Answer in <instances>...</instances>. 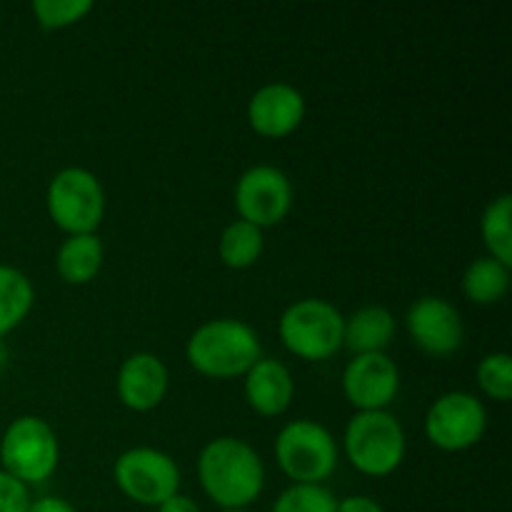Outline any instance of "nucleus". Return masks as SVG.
I'll use <instances>...</instances> for the list:
<instances>
[{"mask_svg":"<svg viewBox=\"0 0 512 512\" xmlns=\"http://www.w3.org/2000/svg\"><path fill=\"white\" fill-rule=\"evenodd\" d=\"M198 478L208 498L223 510H245L260 498L265 468L253 445L240 438H215L200 450Z\"/></svg>","mask_w":512,"mask_h":512,"instance_id":"1","label":"nucleus"},{"mask_svg":"<svg viewBox=\"0 0 512 512\" xmlns=\"http://www.w3.org/2000/svg\"><path fill=\"white\" fill-rule=\"evenodd\" d=\"M188 363L208 378L225 380L245 375L260 358L258 333L243 320L218 318L203 323L188 340Z\"/></svg>","mask_w":512,"mask_h":512,"instance_id":"2","label":"nucleus"},{"mask_svg":"<svg viewBox=\"0 0 512 512\" xmlns=\"http://www.w3.org/2000/svg\"><path fill=\"white\" fill-rule=\"evenodd\" d=\"M343 445L350 463L373 478L390 475L405 458L403 425L385 410H368L350 418Z\"/></svg>","mask_w":512,"mask_h":512,"instance_id":"3","label":"nucleus"},{"mask_svg":"<svg viewBox=\"0 0 512 512\" xmlns=\"http://www.w3.org/2000/svg\"><path fill=\"white\" fill-rule=\"evenodd\" d=\"M275 458L295 485H320L338 465V445L325 425L315 420H293L278 433Z\"/></svg>","mask_w":512,"mask_h":512,"instance_id":"4","label":"nucleus"},{"mask_svg":"<svg viewBox=\"0 0 512 512\" xmlns=\"http://www.w3.org/2000/svg\"><path fill=\"white\" fill-rule=\"evenodd\" d=\"M345 318L338 308L320 298H305L285 308L280 318V340L303 360H325L343 348Z\"/></svg>","mask_w":512,"mask_h":512,"instance_id":"5","label":"nucleus"},{"mask_svg":"<svg viewBox=\"0 0 512 512\" xmlns=\"http://www.w3.org/2000/svg\"><path fill=\"white\" fill-rule=\"evenodd\" d=\"M58 438L43 418L23 415L13 420L0 440V463L23 485L45 483L58 468Z\"/></svg>","mask_w":512,"mask_h":512,"instance_id":"6","label":"nucleus"},{"mask_svg":"<svg viewBox=\"0 0 512 512\" xmlns=\"http://www.w3.org/2000/svg\"><path fill=\"white\" fill-rule=\"evenodd\" d=\"M48 213L68 235L95 233L105 213L100 180L85 168H65L48 185Z\"/></svg>","mask_w":512,"mask_h":512,"instance_id":"7","label":"nucleus"},{"mask_svg":"<svg viewBox=\"0 0 512 512\" xmlns=\"http://www.w3.org/2000/svg\"><path fill=\"white\" fill-rule=\"evenodd\" d=\"M113 478L133 503L158 508L178 495L180 470L168 453L155 448H130L115 460Z\"/></svg>","mask_w":512,"mask_h":512,"instance_id":"8","label":"nucleus"},{"mask_svg":"<svg viewBox=\"0 0 512 512\" xmlns=\"http://www.w3.org/2000/svg\"><path fill=\"white\" fill-rule=\"evenodd\" d=\"M485 428H488L485 405L463 390L440 395L425 415L428 440L435 448L450 450V453L473 448L475 443H480Z\"/></svg>","mask_w":512,"mask_h":512,"instance_id":"9","label":"nucleus"},{"mask_svg":"<svg viewBox=\"0 0 512 512\" xmlns=\"http://www.w3.org/2000/svg\"><path fill=\"white\" fill-rule=\"evenodd\" d=\"M290 205H293V185L280 168L253 165L238 178L235 208L245 223L260 230L278 225L288 215Z\"/></svg>","mask_w":512,"mask_h":512,"instance_id":"10","label":"nucleus"},{"mask_svg":"<svg viewBox=\"0 0 512 512\" xmlns=\"http://www.w3.org/2000/svg\"><path fill=\"white\" fill-rule=\"evenodd\" d=\"M400 390L398 365L385 353L355 355L343 373V393L358 413L385 410Z\"/></svg>","mask_w":512,"mask_h":512,"instance_id":"11","label":"nucleus"},{"mask_svg":"<svg viewBox=\"0 0 512 512\" xmlns=\"http://www.w3.org/2000/svg\"><path fill=\"white\" fill-rule=\"evenodd\" d=\"M405 328L420 350L440 355V358L455 353L465 338L463 318L458 310L445 298H435V295L415 300L413 308L405 315Z\"/></svg>","mask_w":512,"mask_h":512,"instance_id":"12","label":"nucleus"},{"mask_svg":"<svg viewBox=\"0 0 512 512\" xmlns=\"http://www.w3.org/2000/svg\"><path fill=\"white\" fill-rule=\"evenodd\" d=\"M305 118V98L288 83H268L248 103L250 128L265 138H285Z\"/></svg>","mask_w":512,"mask_h":512,"instance_id":"13","label":"nucleus"},{"mask_svg":"<svg viewBox=\"0 0 512 512\" xmlns=\"http://www.w3.org/2000/svg\"><path fill=\"white\" fill-rule=\"evenodd\" d=\"M168 393V368L153 353H135L118 370V395L125 408L148 413L158 408Z\"/></svg>","mask_w":512,"mask_h":512,"instance_id":"14","label":"nucleus"},{"mask_svg":"<svg viewBox=\"0 0 512 512\" xmlns=\"http://www.w3.org/2000/svg\"><path fill=\"white\" fill-rule=\"evenodd\" d=\"M243 378L245 400L255 413L275 418V415H283L293 403V375H290L288 365H283L280 360L260 358Z\"/></svg>","mask_w":512,"mask_h":512,"instance_id":"15","label":"nucleus"},{"mask_svg":"<svg viewBox=\"0 0 512 512\" xmlns=\"http://www.w3.org/2000/svg\"><path fill=\"white\" fill-rule=\"evenodd\" d=\"M395 333V318L383 305H365L345 318L343 345L355 355L383 353Z\"/></svg>","mask_w":512,"mask_h":512,"instance_id":"16","label":"nucleus"},{"mask_svg":"<svg viewBox=\"0 0 512 512\" xmlns=\"http://www.w3.org/2000/svg\"><path fill=\"white\" fill-rule=\"evenodd\" d=\"M100 265H103V243L95 233L68 235L55 258L60 278L70 285L90 283L98 275Z\"/></svg>","mask_w":512,"mask_h":512,"instance_id":"17","label":"nucleus"},{"mask_svg":"<svg viewBox=\"0 0 512 512\" xmlns=\"http://www.w3.org/2000/svg\"><path fill=\"white\" fill-rule=\"evenodd\" d=\"M510 288V268L498 263L495 258L485 255V258L473 260L465 268L463 275V293L465 298L473 300L475 305H493L505 298Z\"/></svg>","mask_w":512,"mask_h":512,"instance_id":"18","label":"nucleus"},{"mask_svg":"<svg viewBox=\"0 0 512 512\" xmlns=\"http://www.w3.org/2000/svg\"><path fill=\"white\" fill-rule=\"evenodd\" d=\"M33 300L35 293L28 275L10 265H0V338L23 323Z\"/></svg>","mask_w":512,"mask_h":512,"instance_id":"19","label":"nucleus"},{"mask_svg":"<svg viewBox=\"0 0 512 512\" xmlns=\"http://www.w3.org/2000/svg\"><path fill=\"white\" fill-rule=\"evenodd\" d=\"M512 195L503 193L500 198H495L493 203L485 208L483 223H480V230H483L485 248L490 250V258H495L498 263L512 265Z\"/></svg>","mask_w":512,"mask_h":512,"instance_id":"20","label":"nucleus"},{"mask_svg":"<svg viewBox=\"0 0 512 512\" xmlns=\"http://www.w3.org/2000/svg\"><path fill=\"white\" fill-rule=\"evenodd\" d=\"M263 253V230L245 220H233L220 235V260L228 268H250Z\"/></svg>","mask_w":512,"mask_h":512,"instance_id":"21","label":"nucleus"},{"mask_svg":"<svg viewBox=\"0 0 512 512\" xmlns=\"http://www.w3.org/2000/svg\"><path fill=\"white\" fill-rule=\"evenodd\" d=\"M335 495L323 485H290L278 495L273 512H335Z\"/></svg>","mask_w":512,"mask_h":512,"instance_id":"22","label":"nucleus"},{"mask_svg":"<svg viewBox=\"0 0 512 512\" xmlns=\"http://www.w3.org/2000/svg\"><path fill=\"white\" fill-rule=\"evenodd\" d=\"M478 385L488 398L505 403L512 395V358L508 353H490L478 365Z\"/></svg>","mask_w":512,"mask_h":512,"instance_id":"23","label":"nucleus"},{"mask_svg":"<svg viewBox=\"0 0 512 512\" xmlns=\"http://www.w3.org/2000/svg\"><path fill=\"white\" fill-rule=\"evenodd\" d=\"M90 10H93L90 0H35L33 3L35 18L48 30L78 23Z\"/></svg>","mask_w":512,"mask_h":512,"instance_id":"24","label":"nucleus"},{"mask_svg":"<svg viewBox=\"0 0 512 512\" xmlns=\"http://www.w3.org/2000/svg\"><path fill=\"white\" fill-rule=\"evenodd\" d=\"M30 503L28 485L0 470V512H28Z\"/></svg>","mask_w":512,"mask_h":512,"instance_id":"25","label":"nucleus"},{"mask_svg":"<svg viewBox=\"0 0 512 512\" xmlns=\"http://www.w3.org/2000/svg\"><path fill=\"white\" fill-rule=\"evenodd\" d=\"M335 512H385L380 503H375L368 495H350V498L338 500Z\"/></svg>","mask_w":512,"mask_h":512,"instance_id":"26","label":"nucleus"},{"mask_svg":"<svg viewBox=\"0 0 512 512\" xmlns=\"http://www.w3.org/2000/svg\"><path fill=\"white\" fill-rule=\"evenodd\" d=\"M28 512H75V508L70 503H65L63 498L48 495V498H40L35 500V503H30Z\"/></svg>","mask_w":512,"mask_h":512,"instance_id":"27","label":"nucleus"},{"mask_svg":"<svg viewBox=\"0 0 512 512\" xmlns=\"http://www.w3.org/2000/svg\"><path fill=\"white\" fill-rule=\"evenodd\" d=\"M158 512H200V508L193 503V500L178 493L173 495V498L165 500L163 505H158Z\"/></svg>","mask_w":512,"mask_h":512,"instance_id":"28","label":"nucleus"},{"mask_svg":"<svg viewBox=\"0 0 512 512\" xmlns=\"http://www.w3.org/2000/svg\"><path fill=\"white\" fill-rule=\"evenodd\" d=\"M5 363H8V348H5L3 338H0V370L5 368Z\"/></svg>","mask_w":512,"mask_h":512,"instance_id":"29","label":"nucleus"},{"mask_svg":"<svg viewBox=\"0 0 512 512\" xmlns=\"http://www.w3.org/2000/svg\"><path fill=\"white\" fill-rule=\"evenodd\" d=\"M223 512H248V510H223Z\"/></svg>","mask_w":512,"mask_h":512,"instance_id":"30","label":"nucleus"}]
</instances>
